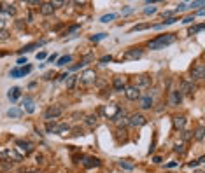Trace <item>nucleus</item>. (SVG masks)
Listing matches in <instances>:
<instances>
[{
    "mask_svg": "<svg viewBox=\"0 0 205 173\" xmlns=\"http://www.w3.org/2000/svg\"><path fill=\"white\" fill-rule=\"evenodd\" d=\"M174 42H175V33H165V35H160L154 40H151V42H149V49L158 51V49H163V47H167V46L174 44Z\"/></svg>",
    "mask_w": 205,
    "mask_h": 173,
    "instance_id": "f257e3e1",
    "label": "nucleus"
},
{
    "mask_svg": "<svg viewBox=\"0 0 205 173\" xmlns=\"http://www.w3.org/2000/svg\"><path fill=\"white\" fill-rule=\"evenodd\" d=\"M62 112H63V107L62 105H51L48 110L44 112V119L46 121H51V119H54V117H58Z\"/></svg>",
    "mask_w": 205,
    "mask_h": 173,
    "instance_id": "f03ea898",
    "label": "nucleus"
},
{
    "mask_svg": "<svg viewBox=\"0 0 205 173\" xmlns=\"http://www.w3.org/2000/svg\"><path fill=\"white\" fill-rule=\"evenodd\" d=\"M146 123H147V119L142 114H132L128 117V124L133 126V128H140V126H144Z\"/></svg>",
    "mask_w": 205,
    "mask_h": 173,
    "instance_id": "7ed1b4c3",
    "label": "nucleus"
},
{
    "mask_svg": "<svg viewBox=\"0 0 205 173\" xmlns=\"http://www.w3.org/2000/svg\"><path fill=\"white\" fill-rule=\"evenodd\" d=\"M181 94H186V96H193L196 91V86L193 84V80H182V84H181Z\"/></svg>",
    "mask_w": 205,
    "mask_h": 173,
    "instance_id": "20e7f679",
    "label": "nucleus"
},
{
    "mask_svg": "<svg viewBox=\"0 0 205 173\" xmlns=\"http://www.w3.org/2000/svg\"><path fill=\"white\" fill-rule=\"evenodd\" d=\"M151 86V77L149 75H137V80H135V88L140 91V89H146V88H149Z\"/></svg>",
    "mask_w": 205,
    "mask_h": 173,
    "instance_id": "39448f33",
    "label": "nucleus"
},
{
    "mask_svg": "<svg viewBox=\"0 0 205 173\" xmlns=\"http://www.w3.org/2000/svg\"><path fill=\"white\" fill-rule=\"evenodd\" d=\"M191 77H193V79H203V77H205L203 63H196L195 67L191 68Z\"/></svg>",
    "mask_w": 205,
    "mask_h": 173,
    "instance_id": "423d86ee",
    "label": "nucleus"
},
{
    "mask_svg": "<svg viewBox=\"0 0 205 173\" xmlns=\"http://www.w3.org/2000/svg\"><path fill=\"white\" fill-rule=\"evenodd\" d=\"M125 94L128 100L135 102V100H140V91H138L135 86H130V88H125Z\"/></svg>",
    "mask_w": 205,
    "mask_h": 173,
    "instance_id": "0eeeda50",
    "label": "nucleus"
},
{
    "mask_svg": "<svg viewBox=\"0 0 205 173\" xmlns=\"http://www.w3.org/2000/svg\"><path fill=\"white\" fill-rule=\"evenodd\" d=\"M119 112H121V108H119L118 105H107L105 108H103V114L107 115L109 119H114V117H116Z\"/></svg>",
    "mask_w": 205,
    "mask_h": 173,
    "instance_id": "6e6552de",
    "label": "nucleus"
},
{
    "mask_svg": "<svg viewBox=\"0 0 205 173\" xmlns=\"http://www.w3.org/2000/svg\"><path fill=\"white\" fill-rule=\"evenodd\" d=\"M0 12L14 16V14H16V5L14 4H7V2H2V4H0Z\"/></svg>",
    "mask_w": 205,
    "mask_h": 173,
    "instance_id": "1a4fd4ad",
    "label": "nucleus"
},
{
    "mask_svg": "<svg viewBox=\"0 0 205 173\" xmlns=\"http://www.w3.org/2000/svg\"><path fill=\"white\" fill-rule=\"evenodd\" d=\"M142 49H138V47H133V49H128L125 53V58L126 60H138V58H142Z\"/></svg>",
    "mask_w": 205,
    "mask_h": 173,
    "instance_id": "9d476101",
    "label": "nucleus"
},
{
    "mask_svg": "<svg viewBox=\"0 0 205 173\" xmlns=\"http://www.w3.org/2000/svg\"><path fill=\"white\" fill-rule=\"evenodd\" d=\"M112 121H114V123H116V124L119 126L121 129H125V126H128V117L125 115V112H123V110H121Z\"/></svg>",
    "mask_w": 205,
    "mask_h": 173,
    "instance_id": "9b49d317",
    "label": "nucleus"
},
{
    "mask_svg": "<svg viewBox=\"0 0 205 173\" xmlns=\"http://www.w3.org/2000/svg\"><path fill=\"white\" fill-rule=\"evenodd\" d=\"M16 145H18L19 149L25 152V154H30V152L33 151V145H32L28 140H18V142H16Z\"/></svg>",
    "mask_w": 205,
    "mask_h": 173,
    "instance_id": "f8f14e48",
    "label": "nucleus"
},
{
    "mask_svg": "<svg viewBox=\"0 0 205 173\" xmlns=\"http://www.w3.org/2000/svg\"><path fill=\"white\" fill-rule=\"evenodd\" d=\"M40 12L44 14V16H49V14L54 12V7L51 2H40Z\"/></svg>",
    "mask_w": 205,
    "mask_h": 173,
    "instance_id": "ddd939ff",
    "label": "nucleus"
},
{
    "mask_svg": "<svg viewBox=\"0 0 205 173\" xmlns=\"http://www.w3.org/2000/svg\"><path fill=\"white\" fill-rule=\"evenodd\" d=\"M95 79H97L95 70H84L82 74H81V80H84V82H93Z\"/></svg>",
    "mask_w": 205,
    "mask_h": 173,
    "instance_id": "4468645a",
    "label": "nucleus"
},
{
    "mask_svg": "<svg viewBox=\"0 0 205 173\" xmlns=\"http://www.w3.org/2000/svg\"><path fill=\"white\" fill-rule=\"evenodd\" d=\"M23 108H25L28 114H32V112L35 110V107H33V100H32L30 96H25V98H23Z\"/></svg>",
    "mask_w": 205,
    "mask_h": 173,
    "instance_id": "2eb2a0df",
    "label": "nucleus"
},
{
    "mask_svg": "<svg viewBox=\"0 0 205 173\" xmlns=\"http://www.w3.org/2000/svg\"><path fill=\"white\" fill-rule=\"evenodd\" d=\"M82 164L86 168H95V166H100V159H97V157H84Z\"/></svg>",
    "mask_w": 205,
    "mask_h": 173,
    "instance_id": "dca6fc26",
    "label": "nucleus"
},
{
    "mask_svg": "<svg viewBox=\"0 0 205 173\" xmlns=\"http://www.w3.org/2000/svg\"><path fill=\"white\" fill-rule=\"evenodd\" d=\"M19 96H21V89L19 88H12V89H9V93H7V98H9L11 102H16Z\"/></svg>",
    "mask_w": 205,
    "mask_h": 173,
    "instance_id": "f3484780",
    "label": "nucleus"
},
{
    "mask_svg": "<svg viewBox=\"0 0 205 173\" xmlns=\"http://www.w3.org/2000/svg\"><path fill=\"white\" fill-rule=\"evenodd\" d=\"M0 157H11L14 161H21V156L16 151H7V152H0Z\"/></svg>",
    "mask_w": 205,
    "mask_h": 173,
    "instance_id": "a211bd4d",
    "label": "nucleus"
},
{
    "mask_svg": "<svg viewBox=\"0 0 205 173\" xmlns=\"http://www.w3.org/2000/svg\"><path fill=\"white\" fill-rule=\"evenodd\" d=\"M181 100H182L181 91H172V96H170V105H179Z\"/></svg>",
    "mask_w": 205,
    "mask_h": 173,
    "instance_id": "6ab92c4d",
    "label": "nucleus"
},
{
    "mask_svg": "<svg viewBox=\"0 0 205 173\" xmlns=\"http://www.w3.org/2000/svg\"><path fill=\"white\" fill-rule=\"evenodd\" d=\"M184 124H186V117H184V115H177V117H174V126L177 129H182Z\"/></svg>",
    "mask_w": 205,
    "mask_h": 173,
    "instance_id": "aec40b11",
    "label": "nucleus"
},
{
    "mask_svg": "<svg viewBox=\"0 0 205 173\" xmlns=\"http://www.w3.org/2000/svg\"><path fill=\"white\" fill-rule=\"evenodd\" d=\"M114 91H125V82H123V79L121 77H116L114 79Z\"/></svg>",
    "mask_w": 205,
    "mask_h": 173,
    "instance_id": "412c9836",
    "label": "nucleus"
},
{
    "mask_svg": "<svg viewBox=\"0 0 205 173\" xmlns=\"http://www.w3.org/2000/svg\"><path fill=\"white\" fill-rule=\"evenodd\" d=\"M140 107H142V108H151V107H152V98L151 96L140 98Z\"/></svg>",
    "mask_w": 205,
    "mask_h": 173,
    "instance_id": "4be33fe9",
    "label": "nucleus"
},
{
    "mask_svg": "<svg viewBox=\"0 0 205 173\" xmlns=\"http://www.w3.org/2000/svg\"><path fill=\"white\" fill-rule=\"evenodd\" d=\"M7 115H9V117H14V119H18V117H21V115H23V110H21V108H16V107H14V108H9Z\"/></svg>",
    "mask_w": 205,
    "mask_h": 173,
    "instance_id": "5701e85b",
    "label": "nucleus"
},
{
    "mask_svg": "<svg viewBox=\"0 0 205 173\" xmlns=\"http://www.w3.org/2000/svg\"><path fill=\"white\" fill-rule=\"evenodd\" d=\"M119 166H121L123 170H133V168H135V164L132 163V161H128V159H121V161H119Z\"/></svg>",
    "mask_w": 205,
    "mask_h": 173,
    "instance_id": "b1692460",
    "label": "nucleus"
},
{
    "mask_svg": "<svg viewBox=\"0 0 205 173\" xmlns=\"http://www.w3.org/2000/svg\"><path fill=\"white\" fill-rule=\"evenodd\" d=\"M35 47H39V42H32V44L25 46L23 49H19V53H30V51H33Z\"/></svg>",
    "mask_w": 205,
    "mask_h": 173,
    "instance_id": "393cba45",
    "label": "nucleus"
},
{
    "mask_svg": "<svg viewBox=\"0 0 205 173\" xmlns=\"http://www.w3.org/2000/svg\"><path fill=\"white\" fill-rule=\"evenodd\" d=\"M68 131H70V128H68L67 124H60V126H56V129H54V133H58V135L68 133Z\"/></svg>",
    "mask_w": 205,
    "mask_h": 173,
    "instance_id": "a878e982",
    "label": "nucleus"
},
{
    "mask_svg": "<svg viewBox=\"0 0 205 173\" xmlns=\"http://www.w3.org/2000/svg\"><path fill=\"white\" fill-rule=\"evenodd\" d=\"M70 61H72V56H68V54H67V56H62V58H60L56 65H58V67H65V65H67V63H70Z\"/></svg>",
    "mask_w": 205,
    "mask_h": 173,
    "instance_id": "bb28decb",
    "label": "nucleus"
},
{
    "mask_svg": "<svg viewBox=\"0 0 205 173\" xmlns=\"http://www.w3.org/2000/svg\"><path fill=\"white\" fill-rule=\"evenodd\" d=\"M76 80H77V77H76V75H68V79L65 80L67 88H68V89H72V88H74V84H76Z\"/></svg>",
    "mask_w": 205,
    "mask_h": 173,
    "instance_id": "cd10ccee",
    "label": "nucleus"
},
{
    "mask_svg": "<svg viewBox=\"0 0 205 173\" xmlns=\"http://www.w3.org/2000/svg\"><path fill=\"white\" fill-rule=\"evenodd\" d=\"M203 30V25H196V26H191L189 30H188V33L189 35H195V33H198V31H202Z\"/></svg>",
    "mask_w": 205,
    "mask_h": 173,
    "instance_id": "c85d7f7f",
    "label": "nucleus"
},
{
    "mask_svg": "<svg viewBox=\"0 0 205 173\" xmlns=\"http://www.w3.org/2000/svg\"><path fill=\"white\" fill-rule=\"evenodd\" d=\"M54 129H56V123H51V121H48V124H46V131L48 133H54Z\"/></svg>",
    "mask_w": 205,
    "mask_h": 173,
    "instance_id": "c756f323",
    "label": "nucleus"
},
{
    "mask_svg": "<svg viewBox=\"0 0 205 173\" xmlns=\"http://www.w3.org/2000/svg\"><path fill=\"white\" fill-rule=\"evenodd\" d=\"M86 123H88V126H97V115H88Z\"/></svg>",
    "mask_w": 205,
    "mask_h": 173,
    "instance_id": "7c9ffc66",
    "label": "nucleus"
},
{
    "mask_svg": "<svg viewBox=\"0 0 205 173\" xmlns=\"http://www.w3.org/2000/svg\"><path fill=\"white\" fill-rule=\"evenodd\" d=\"M9 75H11V77H14V79H18V77H21V75H23V74H21V68H12Z\"/></svg>",
    "mask_w": 205,
    "mask_h": 173,
    "instance_id": "2f4dec72",
    "label": "nucleus"
},
{
    "mask_svg": "<svg viewBox=\"0 0 205 173\" xmlns=\"http://www.w3.org/2000/svg\"><path fill=\"white\" fill-rule=\"evenodd\" d=\"M147 28H149V25H135L130 31H142V30H147Z\"/></svg>",
    "mask_w": 205,
    "mask_h": 173,
    "instance_id": "473e14b6",
    "label": "nucleus"
},
{
    "mask_svg": "<svg viewBox=\"0 0 205 173\" xmlns=\"http://www.w3.org/2000/svg\"><path fill=\"white\" fill-rule=\"evenodd\" d=\"M114 18H116V14H105V16H102L100 21H102V23H109V21H112Z\"/></svg>",
    "mask_w": 205,
    "mask_h": 173,
    "instance_id": "72a5a7b5",
    "label": "nucleus"
},
{
    "mask_svg": "<svg viewBox=\"0 0 205 173\" xmlns=\"http://www.w3.org/2000/svg\"><path fill=\"white\" fill-rule=\"evenodd\" d=\"M175 21H177V18H174V16H170V18H165V21L161 23V26H165V25H174Z\"/></svg>",
    "mask_w": 205,
    "mask_h": 173,
    "instance_id": "f704fd0d",
    "label": "nucleus"
},
{
    "mask_svg": "<svg viewBox=\"0 0 205 173\" xmlns=\"http://www.w3.org/2000/svg\"><path fill=\"white\" fill-rule=\"evenodd\" d=\"M195 138L196 140H198V142H202V140H203V128H198V131H196V135H195Z\"/></svg>",
    "mask_w": 205,
    "mask_h": 173,
    "instance_id": "c9c22d12",
    "label": "nucleus"
},
{
    "mask_svg": "<svg viewBox=\"0 0 205 173\" xmlns=\"http://www.w3.org/2000/svg\"><path fill=\"white\" fill-rule=\"evenodd\" d=\"M79 28H81V25H74V26H70V28L67 30V35H72V33L79 31Z\"/></svg>",
    "mask_w": 205,
    "mask_h": 173,
    "instance_id": "e433bc0d",
    "label": "nucleus"
},
{
    "mask_svg": "<svg viewBox=\"0 0 205 173\" xmlns=\"http://www.w3.org/2000/svg\"><path fill=\"white\" fill-rule=\"evenodd\" d=\"M105 37H107V33H98V35H93V37H91V40H93V42H98V40L105 39Z\"/></svg>",
    "mask_w": 205,
    "mask_h": 173,
    "instance_id": "4c0bfd02",
    "label": "nucleus"
},
{
    "mask_svg": "<svg viewBox=\"0 0 205 173\" xmlns=\"http://www.w3.org/2000/svg\"><path fill=\"white\" fill-rule=\"evenodd\" d=\"M9 35H11V33L7 30H0V40H7V39H9Z\"/></svg>",
    "mask_w": 205,
    "mask_h": 173,
    "instance_id": "58836bf2",
    "label": "nucleus"
},
{
    "mask_svg": "<svg viewBox=\"0 0 205 173\" xmlns=\"http://www.w3.org/2000/svg\"><path fill=\"white\" fill-rule=\"evenodd\" d=\"M112 61V56L111 54H105L103 58H100V63H111Z\"/></svg>",
    "mask_w": 205,
    "mask_h": 173,
    "instance_id": "ea45409f",
    "label": "nucleus"
},
{
    "mask_svg": "<svg viewBox=\"0 0 205 173\" xmlns=\"http://www.w3.org/2000/svg\"><path fill=\"white\" fill-rule=\"evenodd\" d=\"M175 152H179V154H184V143H182V142L175 145Z\"/></svg>",
    "mask_w": 205,
    "mask_h": 173,
    "instance_id": "a19ab883",
    "label": "nucleus"
},
{
    "mask_svg": "<svg viewBox=\"0 0 205 173\" xmlns=\"http://www.w3.org/2000/svg\"><path fill=\"white\" fill-rule=\"evenodd\" d=\"M130 12H133V9H132L130 5H126L125 9H121V14H123V16H126V14H130Z\"/></svg>",
    "mask_w": 205,
    "mask_h": 173,
    "instance_id": "79ce46f5",
    "label": "nucleus"
},
{
    "mask_svg": "<svg viewBox=\"0 0 205 173\" xmlns=\"http://www.w3.org/2000/svg\"><path fill=\"white\" fill-rule=\"evenodd\" d=\"M118 133H119V135H118V138H119V140H121V138H123V140H126V129H119Z\"/></svg>",
    "mask_w": 205,
    "mask_h": 173,
    "instance_id": "37998d69",
    "label": "nucleus"
},
{
    "mask_svg": "<svg viewBox=\"0 0 205 173\" xmlns=\"http://www.w3.org/2000/svg\"><path fill=\"white\" fill-rule=\"evenodd\" d=\"M30 72H32V67H28V65L21 68V74H23V75H27V74H30Z\"/></svg>",
    "mask_w": 205,
    "mask_h": 173,
    "instance_id": "c03bdc74",
    "label": "nucleus"
},
{
    "mask_svg": "<svg viewBox=\"0 0 205 173\" xmlns=\"http://www.w3.org/2000/svg\"><path fill=\"white\" fill-rule=\"evenodd\" d=\"M82 67H86V63H84V61H81L79 65H74V67H72L70 70H79V68H82Z\"/></svg>",
    "mask_w": 205,
    "mask_h": 173,
    "instance_id": "a18cd8bd",
    "label": "nucleus"
},
{
    "mask_svg": "<svg viewBox=\"0 0 205 173\" xmlns=\"http://www.w3.org/2000/svg\"><path fill=\"white\" fill-rule=\"evenodd\" d=\"M152 12H156V7H147V9L144 11V14H147V16H149V14H152Z\"/></svg>",
    "mask_w": 205,
    "mask_h": 173,
    "instance_id": "49530a36",
    "label": "nucleus"
},
{
    "mask_svg": "<svg viewBox=\"0 0 205 173\" xmlns=\"http://www.w3.org/2000/svg\"><path fill=\"white\" fill-rule=\"evenodd\" d=\"M189 137H191V133H189V131H186V129H182V140H188Z\"/></svg>",
    "mask_w": 205,
    "mask_h": 173,
    "instance_id": "de8ad7c7",
    "label": "nucleus"
},
{
    "mask_svg": "<svg viewBox=\"0 0 205 173\" xmlns=\"http://www.w3.org/2000/svg\"><path fill=\"white\" fill-rule=\"evenodd\" d=\"M53 77H54V74H53V72H48V74L44 75V79H46V80H49V79H53Z\"/></svg>",
    "mask_w": 205,
    "mask_h": 173,
    "instance_id": "09e8293b",
    "label": "nucleus"
},
{
    "mask_svg": "<svg viewBox=\"0 0 205 173\" xmlns=\"http://www.w3.org/2000/svg\"><path fill=\"white\" fill-rule=\"evenodd\" d=\"M202 5H203V2L200 0V2H193V4H191V7H202Z\"/></svg>",
    "mask_w": 205,
    "mask_h": 173,
    "instance_id": "8fccbe9b",
    "label": "nucleus"
},
{
    "mask_svg": "<svg viewBox=\"0 0 205 173\" xmlns=\"http://www.w3.org/2000/svg\"><path fill=\"white\" fill-rule=\"evenodd\" d=\"M195 21V16H188L186 19H184V23H193Z\"/></svg>",
    "mask_w": 205,
    "mask_h": 173,
    "instance_id": "3c124183",
    "label": "nucleus"
},
{
    "mask_svg": "<svg viewBox=\"0 0 205 173\" xmlns=\"http://www.w3.org/2000/svg\"><path fill=\"white\" fill-rule=\"evenodd\" d=\"M25 63H28L27 58H19V60H18V65H25Z\"/></svg>",
    "mask_w": 205,
    "mask_h": 173,
    "instance_id": "603ef678",
    "label": "nucleus"
},
{
    "mask_svg": "<svg viewBox=\"0 0 205 173\" xmlns=\"http://www.w3.org/2000/svg\"><path fill=\"white\" fill-rule=\"evenodd\" d=\"M27 173H40V170H37V168H30V170H27Z\"/></svg>",
    "mask_w": 205,
    "mask_h": 173,
    "instance_id": "864d4df0",
    "label": "nucleus"
},
{
    "mask_svg": "<svg viewBox=\"0 0 205 173\" xmlns=\"http://www.w3.org/2000/svg\"><path fill=\"white\" fill-rule=\"evenodd\" d=\"M48 61H49V63L56 61V54H53V56H49V58H48Z\"/></svg>",
    "mask_w": 205,
    "mask_h": 173,
    "instance_id": "5fc2aeb1",
    "label": "nucleus"
},
{
    "mask_svg": "<svg viewBox=\"0 0 205 173\" xmlns=\"http://www.w3.org/2000/svg\"><path fill=\"white\" fill-rule=\"evenodd\" d=\"M44 58H46V53H39L37 54V60H44Z\"/></svg>",
    "mask_w": 205,
    "mask_h": 173,
    "instance_id": "6e6d98bb",
    "label": "nucleus"
},
{
    "mask_svg": "<svg viewBox=\"0 0 205 173\" xmlns=\"http://www.w3.org/2000/svg\"><path fill=\"white\" fill-rule=\"evenodd\" d=\"M196 164H198V161H193V163H189V164H188V166H189V168H195Z\"/></svg>",
    "mask_w": 205,
    "mask_h": 173,
    "instance_id": "4d7b16f0",
    "label": "nucleus"
},
{
    "mask_svg": "<svg viewBox=\"0 0 205 173\" xmlns=\"http://www.w3.org/2000/svg\"><path fill=\"white\" fill-rule=\"evenodd\" d=\"M152 161H154V163H161V157H160V156H156V157H154Z\"/></svg>",
    "mask_w": 205,
    "mask_h": 173,
    "instance_id": "13d9d810",
    "label": "nucleus"
},
{
    "mask_svg": "<svg viewBox=\"0 0 205 173\" xmlns=\"http://www.w3.org/2000/svg\"><path fill=\"white\" fill-rule=\"evenodd\" d=\"M0 30H4V19L0 18Z\"/></svg>",
    "mask_w": 205,
    "mask_h": 173,
    "instance_id": "bf43d9fd",
    "label": "nucleus"
},
{
    "mask_svg": "<svg viewBox=\"0 0 205 173\" xmlns=\"http://www.w3.org/2000/svg\"><path fill=\"white\" fill-rule=\"evenodd\" d=\"M0 56H4V54H2V53H0Z\"/></svg>",
    "mask_w": 205,
    "mask_h": 173,
    "instance_id": "052dcab7",
    "label": "nucleus"
}]
</instances>
